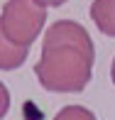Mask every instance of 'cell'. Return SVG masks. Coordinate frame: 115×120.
<instances>
[{
	"mask_svg": "<svg viewBox=\"0 0 115 120\" xmlns=\"http://www.w3.org/2000/svg\"><path fill=\"white\" fill-rule=\"evenodd\" d=\"M47 22V10L34 0H7L0 12V27L10 42L20 47H30L39 37Z\"/></svg>",
	"mask_w": 115,
	"mask_h": 120,
	"instance_id": "2",
	"label": "cell"
},
{
	"mask_svg": "<svg viewBox=\"0 0 115 120\" xmlns=\"http://www.w3.org/2000/svg\"><path fill=\"white\" fill-rule=\"evenodd\" d=\"M110 79H113V86H115V59H113V66H110Z\"/></svg>",
	"mask_w": 115,
	"mask_h": 120,
	"instance_id": "8",
	"label": "cell"
},
{
	"mask_svg": "<svg viewBox=\"0 0 115 120\" xmlns=\"http://www.w3.org/2000/svg\"><path fill=\"white\" fill-rule=\"evenodd\" d=\"M30 56V47H20L15 42H10L3 34V27H0V69L3 71H12L20 69Z\"/></svg>",
	"mask_w": 115,
	"mask_h": 120,
	"instance_id": "3",
	"label": "cell"
},
{
	"mask_svg": "<svg viewBox=\"0 0 115 120\" xmlns=\"http://www.w3.org/2000/svg\"><path fill=\"white\" fill-rule=\"evenodd\" d=\"M88 12L103 34L115 37V0H93Z\"/></svg>",
	"mask_w": 115,
	"mask_h": 120,
	"instance_id": "4",
	"label": "cell"
},
{
	"mask_svg": "<svg viewBox=\"0 0 115 120\" xmlns=\"http://www.w3.org/2000/svg\"><path fill=\"white\" fill-rule=\"evenodd\" d=\"M34 3L37 5H39V8H59V5H64V3H66V0H34Z\"/></svg>",
	"mask_w": 115,
	"mask_h": 120,
	"instance_id": "7",
	"label": "cell"
},
{
	"mask_svg": "<svg viewBox=\"0 0 115 120\" xmlns=\"http://www.w3.org/2000/svg\"><path fill=\"white\" fill-rule=\"evenodd\" d=\"M93 61L96 47L88 30L74 20H59L44 32L34 76L47 91L81 93L93 76Z\"/></svg>",
	"mask_w": 115,
	"mask_h": 120,
	"instance_id": "1",
	"label": "cell"
},
{
	"mask_svg": "<svg viewBox=\"0 0 115 120\" xmlns=\"http://www.w3.org/2000/svg\"><path fill=\"white\" fill-rule=\"evenodd\" d=\"M52 120H96V115H93V110H88L83 105H66Z\"/></svg>",
	"mask_w": 115,
	"mask_h": 120,
	"instance_id": "5",
	"label": "cell"
},
{
	"mask_svg": "<svg viewBox=\"0 0 115 120\" xmlns=\"http://www.w3.org/2000/svg\"><path fill=\"white\" fill-rule=\"evenodd\" d=\"M7 110H10V91L5 88V83L0 81V120L7 115Z\"/></svg>",
	"mask_w": 115,
	"mask_h": 120,
	"instance_id": "6",
	"label": "cell"
}]
</instances>
